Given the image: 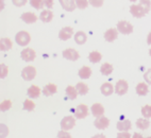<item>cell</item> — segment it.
Instances as JSON below:
<instances>
[{
	"mask_svg": "<svg viewBox=\"0 0 151 138\" xmlns=\"http://www.w3.org/2000/svg\"><path fill=\"white\" fill-rule=\"evenodd\" d=\"M58 138H73V137H71V135L69 134L68 131L61 130L59 133H58Z\"/></svg>",
	"mask_w": 151,
	"mask_h": 138,
	"instance_id": "ab89813d",
	"label": "cell"
},
{
	"mask_svg": "<svg viewBox=\"0 0 151 138\" xmlns=\"http://www.w3.org/2000/svg\"><path fill=\"white\" fill-rule=\"evenodd\" d=\"M149 55H150V56H151V48L149 49Z\"/></svg>",
	"mask_w": 151,
	"mask_h": 138,
	"instance_id": "681fc988",
	"label": "cell"
},
{
	"mask_svg": "<svg viewBox=\"0 0 151 138\" xmlns=\"http://www.w3.org/2000/svg\"><path fill=\"white\" fill-rule=\"evenodd\" d=\"M12 47H13V43L10 38L2 37L0 39V50L1 51H9L12 49Z\"/></svg>",
	"mask_w": 151,
	"mask_h": 138,
	"instance_id": "ffe728a7",
	"label": "cell"
},
{
	"mask_svg": "<svg viewBox=\"0 0 151 138\" xmlns=\"http://www.w3.org/2000/svg\"><path fill=\"white\" fill-rule=\"evenodd\" d=\"M28 0H12V2L15 6H24L27 3Z\"/></svg>",
	"mask_w": 151,
	"mask_h": 138,
	"instance_id": "60d3db41",
	"label": "cell"
},
{
	"mask_svg": "<svg viewBox=\"0 0 151 138\" xmlns=\"http://www.w3.org/2000/svg\"><path fill=\"white\" fill-rule=\"evenodd\" d=\"M102 59V54L100 53L99 51H92L91 53L88 54V60L91 63L93 64H97L101 61Z\"/></svg>",
	"mask_w": 151,
	"mask_h": 138,
	"instance_id": "4316f807",
	"label": "cell"
},
{
	"mask_svg": "<svg viewBox=\"0 0 151 138\" xmlns=\"http://www.w3.org/2000/svg\"><path fill=\"white\" fill-rule=\"evenodd\" d=\"M132 135L129 132H119L117 134V138H131Z\"/></svg>",
	"mask_w": 151,
	"mask_h": 138,
	"instance_id": "b9f144b4",
	"label": "cell"
},
{
	"mask_svg": "<svg viewBox=\"0 0 151 138\" xmlns=\"http://www.w3.org/2000/svg\"><path fill=\"white\" fill-rule=\"evenodd\" d=\"M142 115L144 118H151V105H145L142 107Z\"/></svg>",
	"mask_w": 151,
	"mask_h": 138,
	"instance_id": "e575fe53",
	"label": "cell"
},
{
	"mask_svg": "<svg viewBox=\"0 0 151 138\" xmlns=\"http://www.w3.org/2000/svg\"><path fill=\"white\" fill-rule=\"evenodd\" d=\"M9 133H10V130L8 125L4 123H0V138H6L9 135Z\"/></svg>",
	"mask_w": 151,
	"mask_h": 138,
	"instance_id": "d6a6232c",
	"label": "cell"
},
{
	"mask_svg": "<svg viewBox=\"0 0 151 138\" xmlns=\"http://www.w3.org/2000/svg\"><path fill=\"white\" fill-rule=\"evenodd\" d=\"M4 6H6V4H4V0H0V12L4 9Z\"/></svg>",
	"mask_w": 151,
	"mask_h": 138,
	"instance_id": "f6af8a7d",
	"label": "cell"
},
{
	"mask_svg": "<svg viewBox=\"0 0 151 138\" xmlns=\"http://www.w3.org/2000/svg\"><path fill=\"white\" fill-rule=\"evenodd\" d=\"M148 92H149V87L147 85V83H144V82L138 83L137 86H136V94L138 96H146Z\"/></svg>",
	"mask_w": 151,
	"mask_h": 138,
	"instance_id": "cb8c5ba5",
	"label": "cell"
},
{
	"mask_svg": "<svg viewBox=\"0 0 151 138\" xmlns=\"http://www.w3.org/2000/svg\"><path fill=\"white\" fill-rule=\"evenodd\" d=\"M129 90V84L126 80H119L117 81L116 85L114 87V92H116L118 96H124V94H127Z\"/></svg>",
	"mask_w": 151,
	"mask_h": 138,
	"instance_id": "5b68a950",
	"label": "cell"
},
{
	"mask_svg": "<svg viewBox=\"0 0 151 138\" xmlns=\"http://www.w3.org/2000/svg\"><path fill=\"white\" fill-rule=\"evenodd\" d=\"M12 107L11 100H4L0 103V112H6Z\"/></svg>",
	"mask_w": 151,
	"mask_h": 138,
	"instance_id": "836d02e7",
	"label": "cell"
},
{
	"mask_svg": "<svg viewBox=\"0 0 151 138\" xmlns=\"http://www.w3.org/2000/svg\"><path fill=\"white\" fill-rule=\"evenodd\" d=\"M117 31L124 35H129L133 32V26L127 20H120L117 24Z\"/></svg>",
	"mask_w": 151,
	"mask_h": 138,
	"instance_id": "7a4b0ae2",
	"label": "cell"
},
{
	"mask_svg": "<svg viewBox=\"0 0 151 138\" xmlns=\"http://www.w3.org/2000/svg\"><path fill=\"white\" fill-rule=\"evenodd\" d=\"M15 41H16L17 45L22 47H26L31 41V36L27 31H19L15 36Z\"/></svg>",
	"mask_w": 151,
	"mask_h": 138,
	"instance_id": "6da1fadb",
	"label": "cell"
},
{
	"mask_svg": "<svg viewBox=\"0 0 151 138\" xmlns=\"http://www.w3.org/2000/svg\"><path fill=\"white\" fill-rule=\"evenodd\" d=\"M88 3L94 8H101L103 6V0H88Z\"/></svg>",
	"mask_w": 151,
	"mask_h": 138,
	"instance_id": "74e56055",
	"label": "cell"
},
{
	"mask_svg": "<svg viewBox=\"0 0 151 138\" xmlns=\"http://www.w3.org/2000/svg\"><path fill=\"white\" fill-rule=\"evenodd\" d=\"M9 73V67L6 64H0V79H4Z\"/></svg>",
	"mask_w": 151,
	"mask_h": 138,
	"instance_id": "8d00e7d4",
	"label": "cell"
},
{
	"mask_svg": "<svg viewBox=\"0 0 151 138\" xmlns=\"http://www.w3.org/2000/svg\"><path fill=\"white\" fill-rule=\"evenodd\" d=\"M147 44H148V45H151V31L149 32L148 36H147Z\"/></svg>",
	"mask_w": 151,
	"mask_h": 138,
	"instance_id": "bcb514c9",
	"label": "cell"
},
{
	"mask_svg": "<svg viewBox=\"0 0 151 138\" xmlns=\"http://www.w3.org/2000/svg\"><path fill=\"white\" fill-rule=\"evenodd\" d=\"M20 57L24 62H33L36 57V52L32 48H24L20 52Z\"/></svg>",
	"mask_w": 151,
	"mask_h": 138,
	"instance_id": "52a82bcc",
	"label": "cell"
},
{
	"mask_svg": "<svg viewBox=\"0 0 151 138\" xmlns=\"http://www.w3.org/2000/svg\"><path fill=\"white\" fill-rule=\"evenodd\" d=\"M131 2H136V1H138V0H130Z\"/></svg>",
	"mask_w": 151,
	"mask_h": 138,
	"instance_id": "c3c4849f",
	"label": "cell"
},
{
	"mask_svg": "<svg viewBox=\"0 0 151 138\" xmlns=\"http://www.w3.org/2000/svg\"><path fill=\"white\" fill-rule=\"evenodd\" d=\"M116 127L119 132H129V130H131L132 127V123L128 119H122L117 122Z\"/></svg>",
	"mask_w": 151,
	"mask_h": 138,
	"instance_id": "4fadbf2b",
	"label": "cell"
},
{
	"mask_svg": "<svg viewBox=\"0 0 151 138\" xmlns=\"http://www.w3.org/2000/svg\"><path fill=\"white\" fill-rule=\"evenodd\" d=\"M44 4L47 9L51 10L53 8V0H44Z\"/></svg>",
	"mask_w": 151,
	"mask_h": 138,
	"instance_id": "7bdbcfd3",
	"label": "cell"
},
{
	"mask_svg": "<svg viewBox=\"0 0 151 138\" xmlns=\"http://www.w3.org/2000/svg\"><path fill=\"white\" fill-rule=\"evenodd\" d=\"M113 70H114L113 65L110 64V63H104L100 67V72L102 73L103 76H110L111 73L113 72Z\"/></svg>",
	"mask_w": 151,
	"mask_h": 138,
	"instance_id": "83f0119b",
	"label": "cell"
},
{
	"mask_svg": "<svg viewBox=\"0 0 151 138\" xmlns=\"http://www.w3.org/2000/svg\"><path fill=\"white\" fill-rule=\"evenodd\" d=\"M136 127L139 129V130H147L149 127H150V121H149L147 118H139L136 121Z\"/></svg>",
	"mask_w": 151,
	"mask_h": 138,
	"instance_id": "f1b7e54d",
	"label": "cell"
},
{
	"mask_svg": "<svg viewBox=\"0 0 151 138\" xmlns=\"http://www.w3.org/2000/svg\"><path fill=\"white\" fill-rule=\"evenodd\" d=\"M91 111H92L93 116H95L96 118L100 116H103V114H104V107H103V105L100 104V103H95V104H93L92 107H91Z\"/></svg>",
	"mask_w": 151,
	"mask_h": 138,
	"instance_id": "e0dca14e",
	"label": "cell"
},
{
	"mask_svg": "<svg viewBox=\"0 0 151 138\" xmlns=\"http://www.w3.org/2000/svg\"><path fill=\"white\" fill-rule=\"evenodd\" d=\"M146 138H151V136H149V137H146Z\"/></svg>",
	"mask_w": 151,
	"mask_h": 138,
	"instance_id": "f907efd6",
	"label": "cell"
},
{
	"mask_svg": "<svg viewBox=\"0 0 151 138\" xmlns=\"http://www.w3.org/2000/svg\"><path fill=\"white\" fill-rule=\"evenodd\" d=\"M78 74L82 80H87V79H89L91 76H92V69L88 66H83V67L80 68Z\"/></svg>",
	"mask_w": 151,
	"mask_h": 138,
	"instance_id": "7402d4cb",
	"label": "cell"
},
{
	"mask_svg": "<svg viewBox=\"0 0 151 138\" xmlns=\"http://www.w3.org/2000/svg\"><path fill=\"white\" fill-rule=\"evenodd\" d=\"M65 92H66V96H67V98L69 100H75V99H77V97H78V92L76 89V87L71 86V85L66 87Z\"/></svg>",
	"mask_w": 151,
	"mask_h": 138,
	"instance_id": "484cf974",
	"label": "cell"
},
{
	"mask_svg": "<svg viewBox=\"0 0 151 138\" xmlns=\"http://www.w3.org/2000/svg\"><path fill=\"white\" fill-rule=\"evenodd\" d=\"M76 125V118L73 116H66L61 121V129L63 131H70Z\"/></svg>",
	"mask_w": 151,
	"mask_h": 138,
	"instance_id": "277c9868",
	"label": "cell"
},
{
	"mask_svg": "<svg viewBox=\"0 0 151 138\" xmlns=\"http://www.w3.org/2000/svg\"><path fill=\"white\" fill-rule=\"evenodd\" d=\"M118 37V31L115 28H110L104 32V39L109 43H113Z\"/></svg>",
	"mask_w": 151,
	"mask_h": 138,
	"instance_id": "7c38bea8",
	"label": "cell"
},
{
	"mask_svg": "<svg viewBox=\"0 0 151 138\" xmlns=\"http://www.w3.org/2000/svg\"><path fill=\"white\" fill-rule=\"evenodd\" d=\"M142 8L144 9V11H145V13H149V11H150L151 9V1L150 0H139V3H138Z\"/></svg>",
	"mask_w": 151,
	"mask_h": 138,
	"instance_id": "4dcf8cb0",
	"label": "cell"
},
{
	"mask_svg": "<svg viewBox=\"0 0 151 138\" xmlns=\"http://www.w3.org/2000/svg\"><path fill=\"white\" fill-rule=\"evenodd\" d=\"M76 89L78 92V95L85 96V95H87L89 88H88V86H87V84H85L84 82H79L78 84L76 85Z\"/></svg>",
	"mask_w": 151,
	"mask_h": 138,
	"instance_id": "d4e9b609",
	"label": "cell"
},
{
	"mask_svg": "<svg viewBox=\"0 0 151 138\" xmlns=\"http://www.w3.org/2000/svg\"><path fill=\"white\" fill-rule=\"evenodd\" d=\"M130 13L135 18H142V17H144L146 15L144 9L139 4H132L130 6Z\"/></svg>",
	"mask_w": 151,
	"mask_h": 138,
	"instance_id": "8fae6325",
	"label": "cell"
},
{
	"mask_svg": "<svg viewBox=\"0 0 151 138\" xmlns=\"http://www.w3.org/2000/svg\"><path fill=\"white\" fill-rule=\"evenodd\" d=\"M144 80H145V82L147 84L151 85V68L144 73Z\"/></svg>",
	"mask_w": 151,
	"mask_h": 138,
	"instance_id": "f35d334b",
	"label": "cell"
},
{
	"mask_svg": "<svg viewBox=\"0 0 151 138\" xmlns=\"http://www.w3.org/2000/svg\"><path fill=\"white\" fill-rule=\"evenodd\" d=\"M42 94V90L41 88L38 86H36V85H32V86H30L29 88H28L27 90V95L28 97L30 98V99H37L40 96H41Z\"/></svg>",
	"mask_w": 151,
	"mask_h": 138,
	"instance_id": "5bb4252c",
	"label": "cell"
},
{
	"mask_svg": "<svg viewBox=\"0 0 151 138\" xmlns=\"http://www.w3.org/2000/svg\"><path fill=\"white\" fill-rule=\"evenodd\" d=\"M62 54H63V57H64V59H66V60H68V61H73V62L78 61L79 59H80V54H79V52L73 48L65 49Z\"/></svg>",
	"mask_w": 151,
	"mask_h": 138,
	"instance_id": "ba28073f",
	"label": "cell"
},
{
	"mask_svg": "<svg viewBox=\"0 0 151 138\" xmlns=\"http://www.w3.org/2000/svg\"><path fill=\"white\" fill-rule=\"evenodd\" d=\"M40 19L43 22H50L53 19V13L51 12V10H44L40 15Z\"/></svg>",
	"mask_w": 151,
	"mask_h": 138,
	"instance_id": "603a6c76",
	"label": "cell"
},
{
	"mask_svg": "<svg viewBox=\"0 0 151 138\" xmlns=\"http://www.w3.org/2000/svg\"><path fill=\"white\" fill-rule=\"evenodd\" d=\"M73 29L71 27H64L63 29H61V31L59 32V38L61 41H68L73 37Z\"/></svg>",
	"mask_w": 151,
	"mask_h": 138,
	"instance_id": "9c48e42d",
	"label": "cell"
},
{
	"mask_svg": "<svg viewBox=\"0 0 151 138\" xmlns=\"http://www.w3.org/2000/svg\"><path fill=\"white\" fill-rule=\"evenodd\" d=\"M30 4L36 10H42L44 8V0H30Z\"/></svg>",
	"mask_w": 151,
	"mask_h": 138,
	"instance_id": "1f68e13d",
	"label": "cell"
},
{
	"mask_svg": "<svg viewBox=\"0 0 151 138\" xmlns=\"http://www.w3.org/2000/svg\"><path fill=\"white\" fill-rule=\"evenodd\" d=\"M73 37H75V41L78 45H84L87 41L86 33L83 32V31H78L76 34H73Z\"/></svg>",
	"mask_w": 151,
	"mask_h": 138,
	"instance_id": "44dd1931",
	"label": "cell"
},
{
	"mask_svg": "<svg viewBox=\"0 0 151 138\" xmlns=\"http://www.w3.org/2000/svg\"><path fill=\"white\" fill-rule=\"evenodd\" d=\"M131 138H144V137H143V135H142L140 133H134Z\"/></svg>",
	"mask_w": 151,
	"mask_h": 138,
	"instance_id": "ee69618b",
	"label": "cell"
},
{
	"mask_svg": "<svg viewBox=\"0 0 151 138\" xmlns=\"http://www.w3.org/2000/svg\"><path fill=\"white\" fill-rule=\"evenodd\" d=\"M22 20L24 22H26V24H34V22H36V20H37L38 17L35 15L34 13H32V12H26V13L22 14Z\"/></svg>",
	"mask_w": 151,
	"mask_h": 138,
	"instance_id": "9a60e30c",
	"label": "cell"
},
{
	"mask_svg": "<svg viewBox=\"0 0 151 138\" xmlns=\"http://www.w3.org/2000/svg\"><path fill=\"white\" fill-rule=\"evenodd\" d=\"M62 8L67 12H73L76 10V1L75 0H59Z\"/></svg>",
	"mask_w": 151,
	"mask_h": 138,
	"instance_id": "2e32d148",
	"label": "cell"
},
{
	"mask_svg": "<svg viewBox=\"0 0 151 138\" xmlns=\"http://www.w3.org/2000/svg\"><path fill=\"white\" fill-rule=\"evenodd\" d=\"M58 92V87L55 84H52V83H49V84L45 85V87L43 88V94L46 97L49 96H53L54 94H57Z\"/></svg>",
	"mask_w": 151,
	"mask_h": 138,
	"instance_id": "ac0fdd59",
	"label": "cell"
},
{
	"mask_svg": "<svg viewBox=\"0 0 151 138\" xmlns=\"http://www.w3.org/2000/svg\"><path fill=\"white\" fill-rule=\"evenodd\" d=\"M93 138H106V137H105V135H103V134H97V135L93 136Z\"/></svg>",
	"mask_w": 151,
	"mask_h": 138,
	"instance_id": "7dc6e473",
	"label": "cell"
},
{
	"mask_svg": "<svg viewBox=\"0 0 151 138\" xmlns=\"http://www.w3.org/2000/svg\"><path fill=\"white\" fill-rule=\"evenodd\" d=\"M76 1V6L80 10H85L88 6V0H75Z\"/></svg>",
	"mask_w": 151,
	"mask_h": 138,
	"instance_id": "d590c367",
	"label": "cell"
},
{
	"mask_svg": "<svg viewBox=\"0 0 151 138\" xmlns=\"http://www.w3.org/2000/svg\"><path fill=\"white\" fill-rule=\"evenodd\" d=\"M36 77V69L33 66H27L22 70V78L24 81H32Z\"/></svg>",
	"mask_w": 151,
	"mask_h": 138,
	"instance_id": "3957f363",
	"label": "cell"
},
{
	"mask_svg": "<svg viewBox=\"0 0 151 138\" xmlns=\"http://www.w3.org/2000/svg\"><path fill=\"white\" fill-rule=\"evenodd\" d=\"M35 108V103L33 102L32 99H26L24 102V109L28 112H32Z\"/></svg>",
	"mask_w": 151,
	"mask_h": 138,
	"instance_id": "f546056e",
	"label": "cell"
},
{
	"mask_svg": "<svg viewBox=\"0 0 151 138\" xmlns=\"http://www.w3.org/2000/svg\"><path fill=\"white\" fill-rule=\"evenodd\" d=\"M94 125L95 127H97L98 130H105L110 125V120L104 116L97 117L94 122Z\"/></svg>",
	"mask_w": 151,
	"mask_h": 138,
	"instance_id": "30bf717a",
	"label": "cell"
},
{
	"mask_svg": "<svg viewBox=\"0 0 151 138\" xmlns=\"http://www.w3.org/2000/svg\"><path fill=\"white\" fill-rule=\"evenodd\" d=\"M88 106L85 104H79L75 109V118L76 119H84L88 116Z\"/></svg>",
	"mask_w": 151,
	"mask_h": 138,
	"instance_id": "8992f818",
	"label": "cell"
},
{
	"mask_svg": "<svg viewBox=\"0 0 151 138\" xmlns=\"http://www.w3.org/2000/svg\"><path fill=\"white\" fill-rule=\"evenodd\" d=\"M100 90H101V94H102L103 96H106V97H108V96H111L114 92V86L111 84L110 82H105V83H103V84L101 85Z\"/></svg>",
	"mask_w": 151,
	"mask_h": 138,
	"instance_id": "d6986e66",
	"label": "cell"
}]
</instances>
